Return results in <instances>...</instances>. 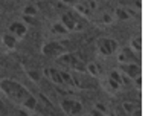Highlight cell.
Returning <instances> with one entry per match:
<instances>
[{
  "instance_id": "obj_1",
  "label": "cell",
  "mask_w": 151,
  "mask_h": 116,
  "mask_svg": "<svg viewBox=\"0 0 151 116\" xmlns=\"http://www.w3.org/2000/svg\"><path fill=\"white\" fill-rule=\"evenodd\" d=\"M0 90H2L12 102L19 104L26 110H34L37 107V98H35L23 84L14 81L9 78L0 79Z\"/></svg>"
},
{
  "instance_id": "obj_2",
  "label": "cell",
  "mask_w": 151,
  "mask_h": 116,
  "mask_svg": "<svg viewBox=\"0 0 151 116\" xmlns=\"http://www.w3.org/2000/svg\"><path fill=\"white\" fill-rule=\"evenodd\" d=\"M57 64L60 66L58 69L67 70V72H84L86 70V64L83 63V60L70 52H64L63 55H60L57 58Z\"/></svg>"
},
{
  "instance_id": "obj_3",
  "label": "cell",
  "mask_w": 151,
  "mask_h": 116,
  "mask_svg": "<svg viewBox=\"0 0 151 116\" xmlns=\"http://www.w3.org/2000/svg\"><path fill=\"white\" fill-rule=\"evenodd\" d=\"M70 79H72V87L78 90H92L98 86V79L84 72H70Z\"/></svg>"
},
{
  "instance_id": "obj_4",
  "label": "cell",
  "mask_w": 151,
  "mask_h": 116,
  "mask_svg": "<svg viewBox=\"0 0 151 116\" xmlns=\"http://www.w3.org/2000/svg\"><path fill=\"white\" fill-rule=\"evenodd\" d=\"M44 76H47V79H50L54 84L60 86V87H72V79H70V72L58 67H46L44 69Z\"/></svg>"
},
{
  "instance_id": "obj_5",
  "label": "cell",
  "mask_w": 151,
  "mask_h": 116,
  "mask_svg": "<svg viewBox=\"0 0 151 116\" xmlns=\"http://www.w3.org/2000/svg\"><path fill=\"white\" fill-rule=\"evenodd\" d=\"M60 107L67 116H83L84 105L81 101H78L73 96H66L60 101Z\"/></svg>"
},
{
  "instance_id": "obj_6",
  "label": "cell",
  "mask_w": 151,
  "mask_h": 116,
  "mask_svg": "<svg viewBox=\"0 0 151 116\" xmlns=\"http://www.w3.org/2000/svg\"><path fill=\"white\" fill-rule=\"evenodd\" d=\"M127 76H124L119 70H113V72H110L109 76L105 78L104 86H105V89H107L110 93H116V92H119V89L124 84V79Z\"/></svg>"
},
{
  "instance_id": "obj_7",
  "label": "cell",
  "mask_w": 151,
  "mask_h": 116,
  "mask_svg": "<svg viewBox=\"0 0 151 116\" xmlns=\"http://www.w3.org/2000/svg\"><path fill=\"white\" fill-rule=\"evenodd\" d=\"M96 49H98V52H99L102 57H110V55H113V53L118 52V43H116V40H113V38L102 37V38L98 40Z\"/></svg>"
},
{
  "instance_id": "obj_8",
  "label": "cell",
  "mask_w": 151,
  "mask_h": 116,
  "mask_svg": "<svg viewBox=\"0 0 151 116\" xmlns=\"http://www.w3.org/2000/svg\"><path fill=\"white\" fill-rule=\"evenodd\" d=\"M41 52H43V55L57 60L60 55H63V53L66 52V46L61 44L60 41H47V43L43 44Z\"/></svg>"
},
{
  "instance_id": "obj_9",
  "label": "cell",
  "mask_w": 151,
  "mask_h": 116,
  "mask_svg": "<svg viewBox=\"0 0 151 116\" xmlns=\"http://www.w3.org/2000/svg\"><path fill=\"white\" fill-rule=\"evenodd\" d=\"M119 72L127 76L128 79H136L137 76H140V63H124V64H119Z\"/></svg>"
},
{
  "instance_id": "obj_10",
  "label": "cell",
  "mask_w": 151,
  "mask_h": 116,
  "mask_svg": "<svg viewBox=\"0 0 151 116\" xmlns=\"http://www.w3.org/2000/svg\"><path fill=\"white\" fill-rule=\"evenodd\" d=\"M8 32L11 35H14L17 40H22L26 35V32H28V24L23 23L22 20H15L8 26Z\"/></svg>"
},
{
  "instance_id": "obj_11",
  "label": "cell",
  "mask_w": 151,
  "mask_h": 116,
  "mask_svg": "<svg viewBox=\"0 0 151 116\" xmlns=\"http://www.w3.org/2000/svg\"><path fill=\"white\" fill-rule=\"evenodd\" d=\"M118 60H119V64L139 63V55L133 52L130 48H124V49H121V52H118Z\"/></svg>"
},
{
  "instance_id": "obj_12",
  "label": "cell",
  "mask_w": 151,
  "mask_h": 116,
  "mask_svg": "<svg viewBox=\"0 0 151 116\" xmlns=\"http://www.w3.org/2000/svg\"><path fill=\"white\" fill-rule=\"evenodd\" d=\"M60 22L66 26V29H67L69 32H72V31H75V29L79 28L78 19H76L73 14H70V11H69V12H64L63 15H61V20H60Z\"/></svg>"
},
{
  "instance_id": "obj_13",
  "label": "cell",
  "mask_w": 151,
  "mask_h": 116,
  "mask_svg": "<svg viewBox=\"0 0 151 116\" xmlns=\"http://www.w3.org/2000/svg\"><path fill=\"white\" fill-rule=\"evenodd\" d=\"M2 43L5 44V48H8L9 50H12V49L17 48V43H19V40H17L14 35H11L9 32L6 31V32L2 35Z\"/></svg>"
},
{
  "instance_id": "obj_14",
  "label": "cell",
  "mask_w": 151,
  "mask_h": 116,
  "mask_svg": "<svg viewBox=\"0 0 151 116\" xmlns=\"http://www.w3.org/2000/svg\"><path fill=\"white\" fill-rule=\"evenodd\" d=\"M92 17H93V20L96 23H102V24H109V23L113 22V15L109 14V12H105V11L99 12V14H93Z\"/></svg>"
},
{
  "instance_id": "obj_15",
  "label": "cell",
  "mask_w": 151,
  "mask_h": 116,
  "mask_svg": "<svg viewBox=\"0 0 151 116\" xmlns=\"http://www.w3.org/2000/svg\"><path fill=\"white\" fill-rule=\"evenodd\" d=\"M114 14H116V17H118L119 20H130V19H131V15H133V11L130 9V8L119 6V8H116Z\"/></svg>"
},
{
  "instance_id": "obj_16",
  "label": "cell",
  "mask_w": 151,
  "mask_h": 116,
  "mask_svg": "<svg viewBox=\"0 0 151 116\" xmlns=\"http://www.w3.org/2000/svg\"><path fill=\"white\" fill-rule=\"evenodd\" d=\"M86 72H87L88 75H92L93 78H96V79L101 78V69H99V66H98L96 63H88V64H86Z\"/></svg>"
},
{
  "instance_id": "obj_17",
  "label": "cell",
  "mask_w": 151,
  "mask_h": 116,
  "mask_svg": "<svg viewBox=\"0 0 151 116\" xmlns=\"http://www.w3.org/2000/svg\"><path fill=\"white\" fill-rule=\"evenodd\" d=\"M50 31L54 32L55 35H66V34H69V31L66 29V26H64L63 23H61V22H55V23H52Z\"/></svg>"
},
{
  "instance_id": "obj_18",
  "label": "cell",
  "mask_w": 151,
  "mask_h": 116,
  "mask_svg": "<svg viewBox=\"0 0 151 116\" xmlns=\"http://www.w3.org/2000/svg\"><path fill=\"white\" fill-rule=\"evenodd\" d=\"M130 49L134 53H137V55H140V50H142V38H140V35H137V37H134L130 41Z\"/></svg>"
},
{
  "instance_id": "obj_19",
  "label": "cell",
  "mask_w": 151,
  "mask_h": 116,
  "mask_svg": "<svg viewBox=\"0 0 151 116\" xmlns=\"http://www.w3.org/2000/svg\"><path fill=\"white\" fill-rule=\"evenodd\" d=\"M37 12H38V9H37V6H34V5H26L22 11L23 15H28V17H35Z\"/></svg>"
},
{
  "instance_id": "obj_20",
  "label": "cell",
  "mask_w": 151,
  "mask_h": 116,
  "mask_svg": "<svg viewBox=\"0 0 151 116\" xmlns=\"http://www.w3.org/2000/svg\"><path fill=\"white\" fill-rule=\"evenodd\" d=\"M139 107H140L139 104H136V102H130V101H125V102L122 104V109L125 110L128 115H131V113L134 112L136 109H139Z\"/></svg>"
},
{
  "instance_id": "obj_21",
  "label": "cell",
  "mask_w": 151,
  "mask_h": 116,
  "mask_svg": "<svg viewBox=\"0 0 151 116\" xmlns=\"http://www.w3.org/2000/svg\"><path fill=\"white\" fill-rule=\"evenodd\" d=\"M86 116H107V113H105V112H101V110H98L96 107H95V109H92Z\"/></svg>"
},
{
  "instance_id": "obj_22",
  "label": "cell",
  "mask_w": 151,
  "mask_h": 116,
  "mask_svg": "<svg viewBox=\"0 0 151 116\" xmlns=\"http://www.w3.org/2000/svg\"><path fill=\"white\" fill-rule=\"evenodd\" d=\"M63 3H66L67 6H75L76 5V0H61Z\"/></svg>"
},
{
  "instance_id": "obj_23",
  "label": "cell",
  "mask_w": 151,
  "mask_h": 116,
  "mask_svg": "<svg viewBox=\"0 0 151 116\" xmlns=\"http://www.w3.org/2000/svg\"><path fill=\"white\" fill-rule=\"evenodd\" d=\"M17 116H31V115L26 112V109H23V110H20L19 113H17Z\"/></svg>"
},
{
  "instance_id": "obj_24",
  "label": "cell",
  "mask_w": 151,
  "mask_h": 116,
  "mask_svg": "<svg viewBox=\"0 0 151 116\" xmlns=\"http://www.w3.org/2000/svg\"><path fill=\"white\" fill-rule=\"evenodd\" d=\"M3 110H5V107H3V102L0 101V116H2V113H3Z\"/></svg>"
}]
</instances>
